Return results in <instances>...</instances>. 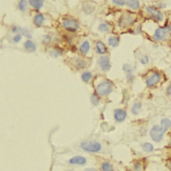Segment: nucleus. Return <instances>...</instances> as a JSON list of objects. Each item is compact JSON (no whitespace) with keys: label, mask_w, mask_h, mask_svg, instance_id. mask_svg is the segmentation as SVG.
<instances>
[{"label":"nucleus","mask_w":171,"mask_h":171,"mask_svg":"<svg viewBox=\"0 0 171 171\" xmlns=\"http://www.w3.org/2000/svg\"><path fill=\"white\" fill-rule=\"evenodd\" d=\"M62 26L69 32H76L79 29L80 25L78 21L71 17H66L62 20Z\"/></svg>","instance_id":"f257e3e1"},{"label":"nucleus","mask_w":171,"mask_h":171,"mask_svg":"<svg viewBox=\"0 0 171 171\" xmlns=\"http://www.w3.org/2000/svg\"><path fill=\"white\" fill-rule=\"evenodd\" d=\"M112 88L113 87L112 83L109 82V81H105V82L98 84L96 88V91L99 95L101 96H104L109 94L112 91Z\"/></svg>","instance_id":"f03ea898"},{"label":"nucleus","mask_w":171,"mask_h":171,"mask_svg":"<svg viewBox=\"0 0 171 171\" xmlns=\"http://www.w3.org/2000/svg\"><path fill=\"white\" fill-rule=\"evenodd\" d=\"M165 131L162 127L160 126L156 125L153 127V128L151 130V136L153 140L156 141V142H159L161 139H163V134L165 133Z\"/></svg>","instance_id":"7ed1b4c3"},{"label":"nucleus","mask_w":171,"mask_h":171,"mask_svg":"<svg viewBox=\"0 0 171 171\" xmlns=\"http://www.w3.org/2000/svg\"><path fill=\"white\" fill-rule=\"evenodd\" d=\"M82 148L86 151L96 152L101 149V145L98 142H84L82 144Z\"/></svg>","instance_id":"20e7f679"},{"label":"nucleus","mask_w":171,"mask_h":171,"mask_svg":"<svg viewBox=\"0 0 171 171\" xmlns=\"http://www.w3.org/2000/svg\"><path fill=\"white\" fill-rule=\"evenodd\" d=\"M170 31V28L168 27L165 28H159L155 32L154 34V38L157 39V40H162L164 39L169 34V33Z\"/></svg>","instance_id":"39448f33"},{"label":"nucleus","mask_w":171,"mask_h":171,"mask_svg":"<svg viewBox=\"0 0 171 171\" xmlns=\"http://www.w3.org/2000/svg\"><path fill=\"white\" fill-rule=\"evenodd\" d=\"M99 65H100L102 70L104 72L109 71L111 67L110 60L106 56L102 57L100 58V60H99Z\"/></svg>","instance_id":"423d86ee"},{"label":"nucleus","mask_w":171,"mask_h":171,"mask_svg":"<svg viewBox=\"0 0 171 171\" xmlns=\"http://www.w3.org/2000/svg\"><path fill=\"white\" fill-rule=\"evenodd\" d=\"M160 76L158 73H154L152 76L148 78L146 80V84L149 87L154 86L157 85V84L160 82Z\"/></svg>","instance_id":"0eeeda50"},{"label":"nucleus","mask_w":171,"mask_h":171,"mask_svg":"<svg viewBox=\"0 0 171 171\" xmlns=\"http://www.w3.org/2000/svg\"><path fill=\"white\" fill-rule=\"evenodd\" d=\"M146 10L149 14H151L152 17H154L155 19L158 21H162L163 19V15L160 11L156 10L152 7H148L146 8Z\"/></svg>","instance_id":"6e6552de"},{"label":"nucleus","mask_w":171,"mask_h":171,"mask_svg":"<svg viewBox=\"0 0 171 171\" xmlns=\"http://www.w3.org/2000/svg\"><path fill=\"white\" fill-rule=\"evenodd\" d=\"M127 117V112L126 111L122 109H117L115 112V118L118 122L124 121Z\"/></svg>","instance_id":"1a4fd4ad"},{"label":"nucleus","mask_w":171,"mask_h":171,"mask_svg":"<svg viewBox=\"0 0 171 171\" xmlns=\"http://www.w3.org/2000/svg\"><path fill=\"white\" fill-rule=\"evenodd\" d=\"M45 22V17L42 14H38L34 17V23L37 27H41Z\"/></svg>","instance_id":"9d476101"},{"label":"nucleus","mask_w":171,"mask_h":171,"mask_svg":"<svg viewBox=\"0 0 171 171\" xmlns=\"http://www.w3.org/2000/svg\"><path fill=\"white\" fill-rule=\"evenodd\" d=\"M29 4L32 8L39 10L43 7L44 2L43 0H29Z\"/></svg>","instance_id":"9b49d317"},{"label":"nucleus","mask_w":171,"mask_h":171,"mask_svg":"<svg viewBox=\"0 0 171 171\" xmlns=\"http://www.w3.org/2000/svg\"><path fill=\"white\" fill-rule=\"evenodd\" d=\"M90 49V43L88 41H85L80 47V52L82 55H86L89 52Z\"/></svg>","instance_id":"f8f14e48"},{"label":"nucleus","mask_w":171,"mask_h":171,"mask_svg":"<svg viewBox=\"0 0 171 171\" xmlns=\"http://www.w3.org/2000/svg\"><path fill=\"white\" fill-rule=\"evenodd\" d=\"M86 159L82 157H75L70 160V163L72 164H84Z\"/></svg>","instance_id":"ddd939ff"},{"label":"nucleus","mask_w":171,"mask_h":171,"mask_svg":"<svg viewBox=\"0 0 171 171\" xmlns=\"http://www.w3.org/2000/svg\"><path fill=\"white\" fill-rule=\"evenodd\" d=\"M96 50L98 53L100 54H104L106 52L107 48L105 44L102 42V41H98L96 45Z\"/></svg>","instance_id":"4468645a"},{"label":"nucleus","mask_w":171,"mask_h":171,"mask_svg":"<svg viewBox=\"0 0 171 171\" xmlns=\"http://www.w3.org/2000/svg\"><path fill=\"white\" fill-rule=\"evenodd\" d=\"M74 64L75 66H76L78 69H84L86 66V61L82 58H80L75 59Z\"/></svg>","instance_id":"2eb2a0df"},{"label":"nucleus","mask_w":171,"mask_h":171,"mask_svg":"<svg viewBox=\"0 0 171 171\" xmlns=\"http://www.w3.org/2000/svg\"><path fill=\"white\" fill-rule=\"evenodd\" d=\"M24 48L28 51V52H34L36 50V46L35 44L31 40H28L26 41L24 44Z\"/></svg>","instance_id":"dca6fc26"},{"label":"nucleus","mask_w":171,"mask_h":171,"mask_svg":"<svg viewBox=\"0 0 171 171\" xmlns=\"http://www.w3.org/2000/svg\"><path fill=\"white\" fill-rule=\"evenodd\" d=\"M127 4L128 7L136 10L140 7V3L138 0H127Z\"/></svg>","instance_id":"f3484780"},{"label":"nucleus","mask_w":171,"mask_h":171,"mask_svg":"<svg viewBox=\"0 0 171 171\" xmlns=\"http://www.w3.org/2000/svg\"><path fill=\"white\" fill-rule=\"evenodd\" d=\"M161 127L166 132L168 129L171 127V121L168 118L163 119L161 121Z\"/></svg>","instance_id":"a211bd4d"},{"label":"nucleus","mask_w":171,"mask_h":171,"mask_svg":"<svg viewBox=\"0 0 171 171\" xmlns=\"http://www.w3.org/2000/svg\"><path fill=\"white\" fill-rule=\"evenodd\" d=\"M108 44L112 47H116L119 44V39L115 37H111L108 40Z\"/></svg>","instance_id":"6ab92c4d"},{"label":"nucleus","mask_w":171,"mask_h":171,"mask_svg":"<svg viewBox=\"0 0 171 171\" xmlns=\"http://www.w3.org/2000/svg\"><path fill=\"white\" fill-rule=\"evenodd\" d=\"M28 8V2L26 0H20L19 2V9L22 11H26Z\"/></svg>","instance_id":"aec40b11"},{"label":"nucleus","mask_w":171,"mask_h":171,"mask_svg":"<svg viewBox=\"0 0 171 171\" xmlns=\"http://www.w3.org/2000/svg\"><path fill=\"white\" fill-rule=\"evenodd\" d=\"M92 78V74L90 72H84L82 76V79L84 82H89V81L91 80Z\"/></svg>","instance_id":"412c9836"},{"label":"nucleus","mask_w":171,"mask_h":171,"mask_svg":"<svg viewBox=\"0 0 171 171\" xmlns=\"http://www.w3.org/2000/svg\"><path fill=\"white\" fill-rule=\"evenodd\" d=\"M102 171H113V167L112 164L106 162L102 165Z\"/></svg>","instance_id":"4be33fe9"},{"label":"nucleus","mask_w":171,"mask_h":171,"mask_svg":"<svg viewBox=\"0 0 171 171\" xmlns=\"http://www.w3.org/2000/svg\"><path fill=\"white\" fill-rule=\"evenodd\" d=\"M99 30L102 32H108L110 31V27L107 23H102L99 26Z\"/></svg>","instance_id":"5701e85b"},{"label":"nucleus","mask_w":171,"mask_h":171,"mask_svg":"<svg viewBox=\"0 0 171 171\" xmlns=\"http://www.w3.org/2000/svg\"><path fill=\"white\" fill-rule=\"evenodd\" d=\"M140 108H141V104L140 103H136L133 106L132 112H133L134 115H137V114L139 112Z\"/></svg>","instance_id":"b1692460"},{"label":"nucleus","mask_w":171,"mask_h":171,"mask_svg":"<svg viewBox=\"0 0 171 171\" xmlns=\"http://www.w3.org/2000/svg\"><path fill=\"white\" fill-rule=\"evenodd\" d=\"M142 147L144 151H145L146 152H152L153 151V149H154V147H153L152 145H151V143L144 144Z\"/></svg>","instance_id":"393cba45"},{"label":"nucleus","mask_w":171,"mask_h":171,"mask_svg":"<svg viewBox=\"0 0 171 171\" xmlns=\"http://www.w3.org/2000/svg\"><path fill=\"white\" fill-rule=\"evenodd\" d=\"M91 101H92V102L93 104L95 105V106H96V105H98L99 103V98H98L96 95L94 94V95H92V98H91Z\"/></svg>","instance_id":"a878e982"},{"label":"nucleus","mask_w":171,"mask_h":171,"mask_svg":"<svg viewBox=\"0 0 171 171\" xmlns=\"http://www.w3.org/2000/svg\"><path fill=\"white\" fill-rule=\"evenodd\" d=\"M114 4L119 6H123L125 5V0H112Z\"/></svg>","instance_id":"bb28decb"},{"label":"nucleus","mask_w":171,"mask_h":171,"mask_svg":"<svg viewBox=\"0 0 171 171\" xmlns=\"http://www.w3.org/2000/svg\"><path fill=\"white\" fill-rule=\"evenodd\" d=\"M22 35H21L20 34H17V35H15V36L14 37L13 40H14V42L18 43V42H20V41H21V40H22Z\"/></svg>","instance_id":"cd10ccee"},{"label":"nucleus","mask_w":171,"mask_h":171,"mask_svg":"<svg viewBox=\"0 0 171 171\" xmlns=\"http://www.w3.org/2000/svg\"><path fill=\"white\" fill-rule=\"evenodd\" d=\"M148 61H149L148 57L146 56H145L142 57V58L140 59V62L142 63V64H147V63L148 62Z\"/></svg>","instance_id":"c85d7f7f"},{"label":"nucleus","mask_w":171,"mask_h":171,"mask_svg":"<svg viewBox=\"0 0 171 171\" xmlns=\"http://www.w3.org/2000/svg\"><path fill=\"white\" fill-rule=\"evenodd\" d=\"M51 37L50 36H49V35H46V37H45V38H44V40H45V42H48V41H50V40H51Z\"/></svg>","instance_id":"c756f323"},{"label":"nucleus","mask_w":171,"mask_h":171,"mask_svg":"<svg viewBox=\"0 0 171 171\" xmlns=\"http://www.w3.org/2000/svg\"><path fill=\"white\" fill-rule=\"evenodd\" d=\"M166 92H167L168 94L171 96V85H170V86L167 88V89H166Z\"/></svg>","instance_id":"7c9ffc66"},{"label":"nucleus","mask_w":171,"mask_h":171,"mask_svg":"<svg viewBox=\"0 0 171 171\" xmlns=\"http://www.w3.org/2000/svg\"><path fill=\"white\" fill-rule=\"evenodd\" d=\"M84 171H98V170L95 169H93V168H91V169H87Z\"/></svg>","instance_id":"2f4dec72"},{"label":"nucleus","mask_w":171,"mask_h":171,"mask_svg":"<svg viewBox=\"0 0 171 171\" xmlns=\"http://www.w3.org/2000/svg\"><path fill=\"white\" fill-rule=\"evenodd\" d=\"M170 168H171V163H170Z\"/></svg>","instance_id":"473e14b6"}]
</instances>
